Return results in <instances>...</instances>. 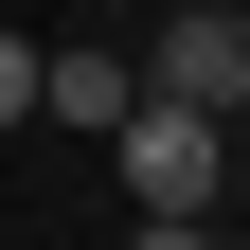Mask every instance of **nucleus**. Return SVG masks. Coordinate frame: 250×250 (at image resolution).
I'll return each mask as SVG.
<instances>
[{
  "mask_svg": "<svg viewBox=\"0 0 250 250\" xmlns=\"http://www.w3.org/2000/svg\"><path fill=\"white\" fill-rule=\"evenodd\" d=\"M125 250H214V232H125Z\"/></svg>",
  "mask_w": 250,
  "mask_h": 250,
  "instance_id": "39448f33",
  "label": "nucleus"
},
{
  "mask_svg": "<svg viewBox=\"0 0 250 250\" xmlns=\"http://www.w3.org/2000/svg\"><path fill=\"white\" fill-rule=\"evenodd\" d=\"M214 179H232V125H197V107H143V125H125V197H143V232H197Z\"/></svg>",
  "mask_w": 250,
  "mask_h": 250,
  "instance_id": "f257e3e1",
  "label": "nucleus"
},
{
  "mask_svg": "<svg viewBox=\"0 0 250 250\" xmlns=\"http://www.w3.org/2000/svg\"><path fill=\"white\" fill-rule=\"evenodd\" d=\"M36 107H54V125H107V143H125V125H143V72H125V54H54V89H36Z\"/></svg>",
  "mask_w": 250,
  "mask_h": 250,
  "instance_id": "7ed1b4c3",
  "label": "nucleus"
},
{
  "mask_svg": "<svg viewBox=\"0 0 250 250\" xmlns=\"http://www.w3.org/2000/svg\"><path fill=\"white\" fill-rule=\"evenodd\" d=\"M143 107H250V0H179L161 18V54H143Z\"/></svg>",
  "mask_w": 250,
  "mask_h": 250,
  "instance_id": "f03ea898",
  "label": "nucleus"
},
{
  "mask_svg": "<svg viewBox=\"0 0 250 250\" xmlns=\"http://www.w3.org/2000/svg\"><path fill=\"white\" fill-rule=\"evenodd\" d=\"M36 89H54V54H36V36H0V125H36Z\"/></svg>",
  "mask_w": 250,
  "mask_h": 250,
  "instance_id": "20e7f679",
  "label": "nucleus"
}]
</instances>
